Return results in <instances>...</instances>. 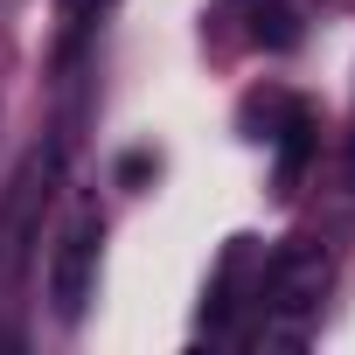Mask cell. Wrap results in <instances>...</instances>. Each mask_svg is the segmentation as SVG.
<instances>
[{
  "label": "cell",
  "mask_w": 355,
  "mask_h": 355,
  "mask_svg": "<svg viewBox=\"0 0 355 355\" xmlns=\"http://www.w3.org/2000/svg\"><path fill=\"white\" fill-rule=\"evenodd\" d=\"M265 49H293L300 42V15L286 8V0H265V8H258V28H251Z\"/></svg>",
  "instance_id": "5b68a950"
},
{
  "label": "cell",
  "mask_w": 355,
  "mask_h": 355,
  "mask_svg": "<svg viewBox=\"0 0 355 355\" xmlns=\"http://www.w3.org/2000/svg\"><path fill=\"white\" fill-rule=\"evenodd\" d=\"M56 167H63V146H35V153L21 160V174H15V196H8V265H21V251H28L35 209H42L49 189H56Z\"/></svg>",
  "instance_id": "3957f363"
},
{
  "label": "cell",
  "mask_w": 355,
  "mask_h": 355,
  "mask_svg": "<svg viewBox=\"0 0 355 355\" xmlns=\"http://www.w3.org/2000/svg\"><path fill=\"white\" fill-rule=\"evenodd\" d=\"M98 8H105V0H63V21H70V35H84V28L98 21Z\"/></svg>",
  "instance_id": "8992f818"
},
{
  "label": "cell",
  "mask_w": 355,
  "mask_h": 355,
  "mask_svg": "<svg viewBox=\"0 0 355 355\" xmlns=\"http://www.w3.org/2000/svg\"><path fill=\"white\" fill-rule=\"evenodd\" d=\"M348 182H355V139H348Z\"/></svg>",
  "instance_id": "52a82bcc"
},
{
  "label": "cell",
  "mask_w": 355,
  "mask_h": 355,
  "mask_svg": "<svg viewBox=\"0 0 355 355\" xmlns=\"http://www.w3.org/2000/svg\"><path fill=\"white\" fill-rule=\"evenodd\" d=\"M306 132H313L306 105H286V125L272 132V139H279V189H293V182H300V160H306Z\"/></svg>",
  "instance_id": "277c9868"
},
{
  "label": "cell",
  "mask_w": 355,
  "mask_h": 355,
  "mask_svg": "<svg viewBox=\"0 0 355 355\" xmlns=\"http://www.w3.org/2000/svg\"><path fill=\"white\" fill-rule=\"evenodd\" d=\"M98 244H105L98 209H84V216L56 237V251H49V300H56V320H84L91 286H98Z\"/></svg>",
  "instance_id": "7a4b0ae2"
},
{
  "label": "cell",
  "mask_w": 355,
  "mask_h": 355,
  "mask_svg": "<svg viewBox=\"0 0 355 355\" xmlns=\"http://www.w3.org/2000/svg\"><path fill=\"white\" fill-rule=\"evenodd\" d=\"M334 286V258L327 244H286L265 272H258V313H265V341H306L320 300Z\"/></svg>",
  "instance_id": "6da1fadb"
}]
</instances>
